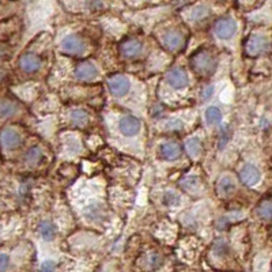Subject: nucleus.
I'll return each instance as SVG.
<instances>
[{"label":"nucleus","instance_id":"23","mask_svg":"<svg viewBox=\"0 0 272 272\" xmlns=\"http://www.w3.org/2000/svg\"><path fill=\"white\" fill-rule=\"evenodd\" d=\"M71 120L75 125H83L87 121V115L83 110H74L71 113Z\"/></svg>","mask_w":272,"mask_h":272},{"label":"nucleus","instance_id":"10","mask_svg":"<svg viewBox=\"0 0 272 272\" xmlns=\"http://www.w3.org/2000/svg\"><path fill=\"white\" fill-rule=\"evenodd\" d=\"M166 79L169 82V85H172L174 89H184L188 86V75L180 68H173L172 71L168 73Z\"/></svg>","mask_w":272,"mask_h":272},{"label":"nucleus","instance_id":"19","mask_svg":"<svg viewBox=\"0 0 272 272\" xmlns=\"http://www.w3.org/2000/svg\"><path fill=\"white\" fill-rule=\"evenodd\" d=\"M222 120V112L217 106H211L206 110V121L210 125H217Z\"/></svg>","mask_w":272,"mask_h":272},{"label":"nucleus","instance_id":"6","mask_svg":"<svg viewBox=\"0 0 272 272\" xmlns=\"http://www.w3.org/2000/svg\"><path fill=\"white\" fill-rule=\"evenodd\" d=\"M119 128H120L123 135H125V136H135L136 133L139 132L140 121L136 117H133V116H125L119 123Z\"/></svg>","mask_w":272,"mask_h":272},{"label":"nucleus","instance_id":"8","mask_svg":"<svg viewBox=\"0 0 272 272\" xmlns=\"http://www.w3.org/2000/svg\"><path fill=\"white\" fill-rule=\"evenodd\" d=\"M159 158L165 159V161H174L177 158L180 157L181 154V148L180 146L177 145L175 142H168V143H163L159 146V150H158Z\"/></svg>","mask_w":272,"mask_h":272},{"label":"nucleus","instance_id":"15","mask_svg":"<svg viewBox=\"0 0 272 272\" xmlns=\"http://www.w3.org/2000/svg\"><path fill=\"white\" fill-rule=\"evenodd\" d=\"M38 231H40V236L43 237L45 241H52L56 237V227L49 221H43L38 226Z\"/></svg>","mask_w":272,"mask_h":272},{"label":"nucleus","instance_id":"18","mask_svg":"<svg viewBox=\"0 0 272 272\" xmlns=\"http://www.w3.org/2000/svg\"><path fill=\"white\" fill-rule=\"evenodd\" d=\"M185 148L191 157H199L200 152H201V142L199 140V138H191L185 142Z\"/></svg>","mask_w":272,"mask_h":272},{"label":"nucleus","instance_id":"25","mask_svg":"<svg viewBox=\"0 0 272 272\" xmlns=\"http://www.w3.org/2000/svg\"><path fill=\"white\" fill-rule=\"evenodd\" d=\"M8 264H10V259L8 256L4 253H0V272H4L8 268Z\"/></svg>","mask_w":272,"mask_h":272},{"label":"nucleus","instance_id":"13","mask_svg":"<svg viewBox=\"0 0 272 272\" xmlns=\"http://www.w3.org/2000/svg\"><path fill=\"white\" fill-rule=\"evenodd\" d=\"M142 48H143L142 43L138 41V40H133V38H129V40L124 41L120 45L121 53L124 54V56H128V57H132V56L139 54L142 52Z\"/></svg>","mask_w":272,"mask_h":272},{"label":"nucleus","instance_id":"2","mask_svg":"<svg viewBox=\"0 0 272 272\" xmlns=\"http://www.w3.org/2000/svg\"><path fill=\"white\" fill-rule=\"evenodd\" d=\"M237 30V24L233 18H221L217 21V24L214 26V33L217 34L218 38L221 40H229L234 36Z\"/></svg>","mask_w":272,"mask_h":272},{"label":"nucleus","instance_id":"16","mask_svg":"<svg viewBox=\"0 0 272 272\" xmlns=\"http://www.w3.org/2000/svg\"><path fill=\"white\" fill-rule=\"evenodd\" d=\"M236 189V182L234 180L229 177V175H224L222 177L219 182H218V192L222 195V196H227L230 195L233 191Z\"/></svg>","mask_w":272,"mask_h":272},{"label":"nucleus","instance_id":"14","mask_svg":"<svg viewBox=\"0 0 272 272\" xmlns=\"http://www.w3.org/2000/svg\"><path fill=\"white\" fill-rule=\"evenodd\" d=\"M162 43L166 48L173 52V50H177V49L181 48L182 37L177 31H169V33H166L162 37Z\"/></svg>","mask_w":272,"mask_h":272},{"label":"nucleus","instance_id":"9","mask_svg":"<svg viewBox=\"0 0 272 272\" xmlns=\"http://www.w3.org/2000/svg\"><path fill=\"white\" fill-rule=\"evenodd\" d=\"M18 64L25 73H36L37 70L41 67V60L37 54L25 53L19 57Z\"/></svg>","mask_w":272,"mask_h":272},{"label":"nucleus","instance_id":"27","mask_svg":"<svg viewBox=\"0 0 272 272\" xmlns=\"http://www.w3.org/2000/svg\"><path fill=\"white\" fill-rule=\"evenodd\" d=\"M214 93V89H212V86H208V87H206L204 90H203V99H208V98L211 97V94Z\"/></svg>","mask_w":272,"mask_h":272},{"label":"nucleus","instance_id":"24","mask_svg":"<svg viewBox=\"0 0 272 272\" xmlns=\"http://www.w3.org/2000/svg\"><path fill=\"white\" fill-rule=\"evenodd\" d=\"M56 271V263L53 260L44 261L40 268V272H54Z\"/></svg>","mask_w":272,"mask_h":272},{"label":"nucleus","instance_id":"1","mask_svg":"<svg viewBox=\"0 0 272 272\" xmlns=\"http://www.w3.org/2000/svg\"><path fill=\"white\" fill-rule=\"evenodd\" d=\"M191 67L200 76H210L215 70V60L208 52H199L191 59Z\"/></svg>","mask_w":272,"mask_h":272},{"label":"nucleus","instance_id":"7","mask_svg":"<svg viewBox=\"0 0 272 272\" xmlns=\"http://www.w3.org/2000/svg\"><path fill=\"white\" fill-rule=\"evenodd\" d=\"M240 178L245 185L253 187L260 181V172L253 165H245L240 172Z\"/></svg>","mask_w":272,"mask_h":272},{"label":"nucleus","instance_id":"22","mask_svg":"<svg viewBox=\"0 0 272 272\" xmlns=\"http://www.w3.org/2000/svg\"><path fill=\"white\" fill-rule=\"evenodd\" d=\"M15 112V105L8 101H3L0 102V116L1 117H8V116L14 115Z\"/></svg>","mask_w":272,"mask_h":272},{"label":"nucleus","instance_id":"20","mask_svg":"<svg viewBox=\"0 0 272 272\" xmlns=\"http://www.w3.org/2000/svg\"><path fill=\"white\" fill-rule=\"evenodd\" d=\"M257 214L263 219H272V201L270 200L263 201L257 208Z\"/></svg>","mask_w":272,"mask_h":272},{"label":"nucleus","instance_id":"26","mask_svg":"<svg viewBox=\"0 0 272 272\" xmlns=\"http://www.w3.org/2000/svg\"><path fill=\"white\" fill-rule=\"evenodd\" d=\"M181 127H182V123L178 120L169 121V123L166 124V128H172V129H180Z\"/></svg>","mask_w":272,"mask_h":272},{"label":"nucleus","instance_id":"11","mask_svg":"<svg viewBox=\"0 0 272 272\" xmlns=\"http://www.w3.org/2000/svg\"><path fill=\"white\" fill-rule=\"evenodd\" d=\"M98 75V70L93 63L85 61L75 68V76L80 80H93Z\"/></svg>","mask_w":272,"mask_h":272},{"label":"nucleus","instance_id":"17","mask_svg":"<svg viewBox=\"0 0 272 272\" xmlns=\"http://www.w3.org/2000/svg\"><path fill=\"white\" fill-rule=\"evenodd\" d=\"M86 218L89 219V221H93V222H98V221H101L103 217V210L102 207L99 206V204H91L86 208Z\"/></svg>","mask_w":272,"mask_h":272},{"label":"nucleus","instance_id":"12","mask_svg":"<svg viewBox=\"0 0 272 272\" xmlns=\"http://www.w3.org/2000/svg\"><path fill=\"white\" fill-rule=\"evenodd\" d=\"M0 140H1V145L4 146L6 148H14L21 143V136L15 129H4L1 135H0Z\"/></svg>","mask_w":272,"mask_h":272},{"label":"nucleus","instance_id":"4","mask_svg":"<svg viewBox=\"0 0 272 272\" xmlns=\"http://www.w3.org/2000/svg\"><path fill=\"white\" fill-rule=\"evenodd\" d=\"M108 87L115 97H123L129 90V80L123 75H116L108 80Z\"/></svg>","mask_w":272,"mask_h":272},{"label":"nucleus","instance_id":"3","mask_svg":"<svg viewBox=\"0 0 272 272\" xmlns=\"http://www.w3.org/2000/svg\"><path fill=\"white\" fill-rule=\"evenodd\" d=\"M268 49V41L263 36H252L245 44V50L249 56H259Z\"/></svg>","mask_w":272,"mask_h":272},{"label":"nucleus","instance_id":"21","mask_svg":"<svg viewBox=\"0 0 272 272\" xmlns=\"http://www.w3.org/2000/svg\"><path fill=\"white\" fill-rule=\"evenodd\" d=\"M40 158H41V150L38 148V147H31L29 151L26 152V157H25V161L27 163H36L40 161Z\"/></svg>","mask_w":272,"mask_h":272},{"label":"nucleus","instance_id":"5","mask_svg":"<svg viewBox=\"0 0 272 272\" xmlns=\"http://www.w3.org/2000/svg\"><path fill=\"white\" fill-rule=\"evenodd\" d=\"M61 49L68 54H80L85 50V43L78 36H67L61 41Z\"/></svg>","mask_w":272,"mask_h":272}]
</instances>
